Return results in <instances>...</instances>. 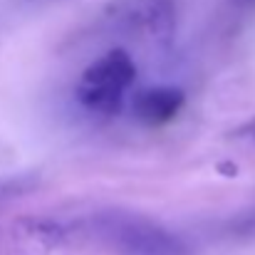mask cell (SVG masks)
<instances>
[{
    "label": "cell",
    "mask_w": 255,
    "mask_h": 255,
    "mask_svg": "<svg viewBox=\"0 0 255 255\" xmlns=\"http://www.w3.org/2000/svg\"><path fill=\"white\" fill-rule=\"evenodd\" d=\"M99 248L114 255H191L186 243L156 221L131 211H97L75 226Z\"/></svg>",
    "instance_id": "cell-1"
},
{
    "label": "cell",
    "mask_w": 255,
    "mask_h": 255,
    "mask_svg": "<svg viewBox=\"0 0 255 255\" xmlns=\"http://www.w3.org/2000/svg\"><path fill=\"white\" fill-rule=\"evenodd\" d=\"M183 107V92L176 87H151L141 89L131 99L134 117L146 127H161L171 122Z\"/></svg>",
    "instance_id": "cell-3"
},
{
    "label": "cell",
    "mask_w": 255,
    "mask_h": 255,
    "mask_svg": "<svg viewBox=\"0 0 255 255\" xmlns=\"http://www.w3.org/2000/svg\"><path fill=\"white\" fill-rule=\"evenodd\" d=\"M251 139H253V144H255V122L251 124Z\"/></svg>",
    "instance_id": "cell-5"
},
{
    "label": "cell",
    "mask_w": 255,
    "mask_h": 255,
    "mask_svg": "<svg viewBox=\"0 0 255 255\" xmlns=\"http://www.w3.org/2000/svg\"><path fill=\"white\" fill-rule=\"evenodd\" d=\"M136 80V65L124 50H109L97 57L77 82V102L89 114L112 117L122 109Z\"/></svg>",
    "instance_id": "cell-2"
},
{
    "label": "cell",
    "mask_w": 255,
    "mask_h": 255,
    "mask_svg": "<svg viewBox=\"0 0 255 255\" xmlns=\"http://www.w3.org/2000/svg\"><path fill=\"white\" fill-rule=\"evenodd\" d=\"M146 20H149L151 37H156L159 42H166L173 32V5H171V0H149Z\"/></svg>",
    "instance_id": "cell-4"
}]
</instances>
